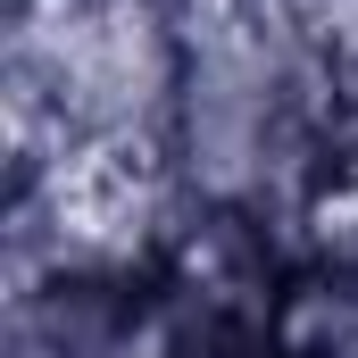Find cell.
<instances>
[{"label": "cell", "mask_w": 358, "mask_h": 358, "mask_svg": "<svg viewBox=\"0 0 358 358\" xmlns=\"http://www.w3.org/2000/svg\"><path fill=\"white\" fill-rule=\"evenodd\" d=\"M0 358H67V350H59V342H50V334H42L34 317H17V308H8V334H0Z\"/></svg>", "instance_id": "obj_1"}, {"label": "cell", "mask_w": 358, "mask_h": 358, "mask_svg": "<svg viewBox=\"0 0 358 358\" xmlns=\"http://www.w3.org/2000/svg\"><path fill=\"white\" fill-rule=\"evenodd\" d=\"M242 358H275V350H242Z\"/></svg>", "instance_id": "obj_2"}]
</instances>
